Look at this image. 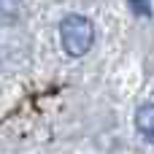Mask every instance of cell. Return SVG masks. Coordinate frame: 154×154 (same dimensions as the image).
<instances>
[{"mask_svg":"<svg viewBox=\"0 0 154 154\" xmlns=\"http://www.w3.org/2000/svg\"><path fill=\"white\" fill-rule=\"evenodd\" d=\"M60 41L70 57H84L95 43V27L84 14H68L60 22Z\"/></svg>","mask_w":154,"mask_h":154,"instance_id":"cell-1","label":"cell"},{"mask_svg":"<svg viewBox=\"0 0 154 154\" xmlns=\"http://www.w3.org/2000/svg\"><path fill=\"white\" fill-rule=\"evenodd\" d=\"M135 130L154 143V103H143L138 111H135Z\"/></svg>","mask_w":154,"mask_h":154,"instance_id":"cell-2","label":"cell"},{"mask_svg":"<svg viewBox=\"0 0 154 154\" xmlns=\"http://www.w3.org/2000/svg\"><path fill=\"white\" fill-rule=\"evenodd\" d=\"M133 11H135V14H146V16L152 14V8H149V5H133Z\"/></svg>","mask_w":154,"mask_h":154,"instance_id":"cell-3","label":"cell"}]
</instances>
